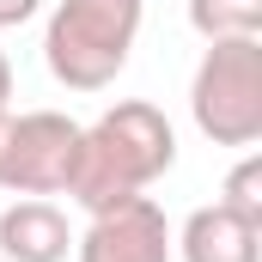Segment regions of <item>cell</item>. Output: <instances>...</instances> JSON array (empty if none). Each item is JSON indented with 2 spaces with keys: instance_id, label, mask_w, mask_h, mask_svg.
Returning a JSON list of instances; mask_svg holds the SVG:
<instances>
[{
  "instance_id": "6da1fadb",
  "label": "cell",
  "mask_w": 262,
  "mask_h": 262,
  "mask_svg": "<svg viewBox=\"0 0 262 262\" xmlns=\"http://www.w3.org/2000/svg\"><path fill=\"white\" fill-rule=\"evenodd\" d=\"M177 165V128L159 104L146 98H122L110 104L98 122L79 128V152H73V171H67V189L85 213H104L116 201L146 195L159 177H171Z\"/></svg>"
},
{
  "instance_id": "7a4b0ae2",
  "label": "cell",
  "mask_w": 262,
  "mask_h": 262,
  "mask_svg": "<svg viewBox=\"0 0 262 262\" xmlns=\"http://www.w3.org/2000/svg\"><path fill=\"white\" fill-rule=\"evenodd\" d=\"M146 0H55L43 25V61L67 92H104L128 67Z\"/></svg>"
},
{
  "instance_id": "3957f363",
  "label": "cell",
  "mask_w": 262,
  "mask_h": 262,
  "mask_svg": "<svg viewBox=\"0 0 262 262\" xmlns=\"http://www.w3.org/2000/svg\"><path fill=\"white\" fill-rule=\"evenodd\" d=\"M189 116L213 146L262 140V37H220L201 49L189 79Z\"/></svg>"
},
{
  "instance_id": "277c9868",
  "label": "cell",
  "mask_w": 262,
  "mask_h": 262,
  "mask_svg": "<svg viewBox=\"0 0 262 262\" xmlns=\"http://www.w3.org/2000/svg\"><path fill=\"white\" fill-rule=\"evenodd\" d=\"M73 152H79V122L73 116H61V110L12 116L0 189H12V195H61L67 171H73Z\"/></svg>"
},
{
  "instance_id": "5b68a950",
  "label": "cell",
  "mask_w": 262,
  "mask_h": 262,
  "mask_svg": "<svg viewBox=\"0 0 262 262\" xmlns=\"http://www.w3.org/2000/svg\"><path fill=\"white\" fill-rule=\"evenodd\" d=\"M171 220L152 195L116 201L104 213L85 220V232L73 238V262H171Z\"/></svg>"
},
{
  "instance_id": "8992f818",
  "label": "cell",
  "mask_w": 262,
  "mask_h": 262,
  "mask_svg": "<svg viewBox=\"0 0 262 262\" xmlns=\"http://www.w3.org/2000/svg\"><path fill=\"white\" fill-rule=\"evenodd\" d=\"M0 256L6 262H67L73 226L49 195H18L0 213Z\"/></svg>"
},
{
  "instance_id": "52a82bcc",
  "label": "cell",
  "mask_w": 262,
  "mask_h": 262,
  "mask_svg": "<svg viewBox=\"0 0 262 262\" xmlns=\"http://www.w3.org/2000/svg\"><path fill=\"white\" fill-rule=\"evenodd\" d=\"M171 250L183 262H262V226L207 201L183 220V232H171Z\"/></svg>"
},
{
  "instance_id": "ba28073f",
  "label": "cell",
  "mask_w": 262,
  "mask_h": 262,
  "mask_svg": "<svg viewBox=\"0 0 262 262\" xmlns=\"http://www.w3.org/2000/svg\"><path fill=\"white\" fill-rule=\"evenodd\" d=\"M189 31H195L201 43L262 37V0H189Z\"/></svg>"
},
{
  "instance_id": "9c48e42d",
  "label": "cell",
  "mask_w": 262,
  "mask_h": 262,
  "mask_svg": "<svg viewBox=\"0 0 262 262\" xmlns=\"http://www.w3.org/2000/svg\"><path fill=\"white\" fill-rule=\"evenodd\" d=\"M220 207H232L238 220H250L262 226V159L256 152H244L232 171H226V189H220Z\"/></svg>"
},
{
  "instance_id": "30bf717a",
  "label": "cell",
  "mask_w": 262,
  "mask_h": 262,
  "mask_svg": "<svg viewBox=\"0 0 262 262\" xmlns=\"http://www.w3.org/2000/svg\"><path fill=\"white\" fill-rule=\"evenodd\" d=\"M37 12H43V0H0V31H12V25H25Z\"/></svg>"
},
{
  "instance_id": "8fae6325",
  "label": "cell",
  "mask_w": 262,
  "mask_h": 262,
  "mask_svg": "<svg viewBox=\"0 0 262 262\" xmlns=\"http://www.w3.org/2000/svg\"><path fill=\"white\" fill-rule=\"evenodd\" d=\"M6 140H12V110L0 104V171H6Z\"/></svg>"
},
{
  "instance_id": "7c38bea8",
  "label": "cell",
  "mask_w": 262,
  "mask_h": 262,
  "mask_svg": "<svg viewBox=\"0 0 262 262\" xmlns=\"http://www.w3.org/2000/svg\"><path fill=\"white\" fill-rule=\"evenodd\" d=\"M12 98V61H6V49H0V104Z\"/></svg>"
},
{
  "instance_id": "4fadbf2b",
  "label": "cell",
  "mask_w": 262,
  "mask_h": 262,
  "mask_svg": "<svg viewBox=\"0 0 262 262\" xmlns=\"http://www.w3.org/2000/svg\"><path fill=\"white\" fill-rule=\"evenodd\" d=\"M0 262H6V256H0Z\"/></svg>"
}]
</instances>
